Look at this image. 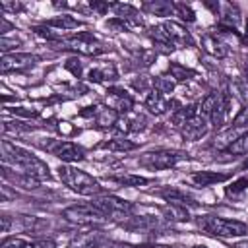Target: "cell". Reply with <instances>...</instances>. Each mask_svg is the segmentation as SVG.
<instances>
[{"instance_id":"277c9868","label":"cell","mask_w":248,"mask_h":248,"mask_svg":"<svg viewBox=\"0 0 248 248\" xmlns=\"http://www.w3.org/2000/svg\"><path fill=\"white\" fill-rule=\"evenodd\" d=\"M91 203L97 209H101L107 215V219L110 217V219H116V221H122V223H124V219L130 217V213L134 209V205L130 202L120 200V198L110 196V194H99L91 200Z\"/></svg>"},{"instance_id":"44dd1931","label":"cell","mask_w":248,"mask_h":248,"mask_svg":"<svg viewBox=\"0 0 248 248\" xmlns=\"http://www.w3.org/2000/svg\"><path fill=\"white\" fill-rule=\"evenodd\" d=\"M46 27H56V29H76V27H81V21H78L76 17L72 16H58V17H52V19H46L45 23Z\"/></svg>"},{"instance_id":"7c38bea8","label":"cell","mask_w":248,"mask_h":248,"mask_svg":"<svg viewBox=\"0 0 248 248\" xmlns=\"http://www.w3.org/2000/svg\"><path fill=\"white\" fill-rule=\"evenodd\" d=\"M105 236L101 231L91 229L85 232H78L76 236H72V240L66 244V248H99L103 244Z\"/></svg>"},{"instance_id":"d4e9b609","label":"cell","mask_w":248,"mask_h":248,"mask_svg":"<svg viewBox=\"0 0 248 248\" xmlns=\"http://www.w3.org/2000/svg\"><path fill=\"white\" fill-rule=\"evenodd\" d=\"M163 215L170 221H186L190 215H188V209L186 207H180V205H172V203H167L163 207Z\"/></svg>"},{"instance_id":"e575fe53","label":"cell","mask_w":248,"mask_h":248,"mask_svg":"<svg viewBox=\"0 0 248 248\" xmlns=\"http://www.w3.org/2000/svg\"><path fill=\"white\" fill-rule=\"evenodd\" d=\"M27 242H23L21 238H17V236H8V238H4V242H2V246L0 248H23Z\"/></svg>"},{"instance_id":"ffe728a7","label":"cell","mask_w":248,"mask_h":248,"mask_svg":"<svg viewBox=\"0 0 248 248\" xmlns=\"http://www.w3.org/2000/svg\"><path fill=\"white\" fill-rule=\"evenodd\" d=\"M95 120H97V124L101 128H110V126L118 124V112L114 108H110V107H101L97 110V114H95Z\"/></svg>"},{"instance_id":"5b68a950","label":"cell","mask_w":248,"mask_h":248,"mask_svg":"<svg viewBox=\"0 0 248 248\" xmlns=\"http://www.w3.org/2000/svg\"><path fill=\"white\" fill-rule=\"evenodd\" d=\"M62 217L76 225H99L107 221V215L93 203H76L62 211Z\"/></svg>"},{"instance_id":"603a6c76","label":"cell","mask_w":248,"mask_h":248,"mask_svg":"<svg viewBox=\"0 0 248 248\" xmlns=\"http://www.w3.org/2000/svg\"><path fill=\"white\" fill-rule=\"evenodd\" d=\"M110 93L118 99L116 101V105H114V110L120 114V112H130L132 110V107H134V101H132V97L126 93V91H120V89H110Z\"/></svg>"},{"instance_id":"30bf717a","label":"cell","mask_w":248,"mask_h":248,"mask_svg":"<svg viewBox=\"0 0 248 248\" xmlns=\"http://www.w3.org/2000/svg\"><path fill=\"white\" fill-rule=\"evenodd\" d=\"M207 130H209V120H207L203 114H200V112H198L194 118H190V120L180 128L184 140H188V141H198V140H202V138L207 134Z\"/></svg>"},{"instance_id":"f1b7e54d","label":"cell","mask_w":248,"mask_h":248,"mask_svg":"<svg viewBox=\"0 0 248 248\" xmlns=\"http://www.w3.org/2000/svg\"><path fill=\"white\" fill-rule=\"evenodd\" d=\"M153 85H155V89H157L159 93H163V95L174 91V79H170V78H167V76H159V78L153 81Z\"/></svg>"},{"instance_id":"ac0fdd59","label":"cell","mask_w":248,"mask_h":248,"mask_svg":"<svg viewBox=\"0 0 248 248\" xmlns=\"http://www.w3.org/2000/svg\"><path fill=\"white\" fill-rule=\"evenodd\" d=\"M229 174H223V172H213V170H198L196 174H192V182L196 186H211V184H217V182H223L227 180Z\"/></svg>"},{"instance_id":"ab89813d","label":"cell","mask_w":248,"mask_h":248,"mask_svg":"<svg viewBox=\"0 0 248 248\" xmlns=\"http://www.w3.org/2000/svg\"><path fill=\"white\" fill-rule=\"evenodd\" d=\"M244 39L248 41V19H246V31H244Z\"/></svg>"},{"instance_id":"83f0119b","label":"cell","mask_w":248,"mask_h":248,"mask_svg":"<svg viewBox=\"0 0 248 248\" xmlns=\"http://www.w3.org/2000/svg\"><path fill=\"white\" fill-rule=\"evenodd\" d=\"M169 72H170V78H174L176 81H184V79H188L190 76H194L192 70H188V68H184V66H180V64H176V62H172V64L169 66Z\"/></svg>"},{"instance_id":"52a82bcc","label":"cell","mask_w":248,"mask_h":248,"mask_svg":"<svg viewBox=\"0 0 248 248\" xmlns=\"http://www.w3.org/2000/svg\"><path fill=\"white\" fill-rule=\"evenodd\" d=\"M60 46L62 48H70V50H76V52H81V54H101L105 50V46L101 43H97L93 39V35H87V33H81L78 37H72V39H66V41H60Z\"/></svg>"},{"instance_id":"9c48e42d","label":"cell","mask_w":248,"mask_h":248,"mask_svg":"<svg viewBox=\"0 0 248 248\" xmlns=\"http://www.w3.org/2000/svg\"><path fill=\"white\" fill-rule=\"evenodd\" d=\"M161 25H163V29L169 37V43L172 46H192L194 45V39L184 25H180L176 21H165Z\"/></svg>"},{"instance_id":"4fadbf2b","label":"cell","mask_w":248,"mask_h":248,"mask_svg":"<svg viewBox=\"0 0 248 248\" xmlns=\"http://www.w3.org/2000/svg\"><path fill=\"white\" fill-rule=\"evenodd\" d=\"M202 46H203V50H205L207 54H211V56H215V58H225V56L229 54L227 45H225L217 35H211V33H207V35L202 37Z\"/></svg>"},{"instance_id":"8992f818","label":"cell","mask_w":248,"mask_h":248,"mask_svg":"<svg viewBox=\"0 0 248 248\" xmlns=\"http://www.w3.org/2000/svg\"><path fill=\"white\" fill-rule=\"evenodd\" d=\"M186 155L182 151H170V149H157V151H147L140 157V165L149 169V170H165L174 167L178 161H182Z\"/></svg>"},{"instance_id":"f546056e","label":"cell","mask_w":248,"mask_h":248,"mask_svg":"<svg viewBox=\"0 0 248 248\" xmlns=\"http://www.w3.org/2000/svg\"><path fill=\"white\" fill-rule=\"evenodd\" d=\"M124 130H130V132H138V130H143L145 128V116L143 114H134L132 118H126L124 120Z\"/></svg>"},{"instance_id":"b9f144b4","label":"cell","mask_w":248,"mask_h":248,"mask_svg":"<svg viewBox=\"0 0 248 248\" xmlns=\"http://www.w3.org/2000/svg\"><path fill=\"white\" fill-rule=\"evenodd\" d=\"M192 248H207V246H203V244H196V246H192Z\"/></svg>"},{"instance_id":"74e56055","label":"cell","mask_w":248,"mask_h":248,"mask_svg":"<svg viewBox=\"0 0 248 248\" xmlns=\"http://www.w3.org/2000/svg\"><path fill=\"white\" fill-rule=\"evenodd\" d=\"M232 248H248V240H242V242H236Z\"/></svg>"},{"instance_id":"3957f363","label":"cell","mask_w":248,"mask_h":248,"mask_svg":"<svg viewBox=\"0 0 248 248\" xmlns=\"http://www.w3.org/2000/svg\"><path fill=\"white\" fill-rule=\"evenodd\" d=\"M200 227L213 234V236H221V238H231V236H244L248 232V225L242 221H234V219H225V217H217V215H205L200 219Z\"/></svg>"},{"instance_id":"6da1fadb","label":"cell","mask_w":248,"mask_h":248,"mask_svg":"<svg viewBox=\"0 0 248 248\" xmlns=\"http://www.w3.org/2000/svg\"><path fill=\"white\" fill-rule=\"evenodd\" d=\"M2 149H4V157L10 159L14 165H17L23 170V174H27V176H31L35 180H48L50 178L48 167L39 157L29 153L27 149L17 147V145H14L10 141H2Z\"/></svg>"},{"instance_id":"9a60e30c","label":"cell","mask_w":248,"mask_h":248,"mask_svg":"<svg viewBox=\"0 0 248 248\" xmlns=\"http://www.w3.org/2000/svg\"><path fill=\"white\" fill-rule=\"evenodd\" d=\"M170 103L165 99L163 93H159L157 89L149 91V95L145 97V108L151 112V114H165L169 110Z\"/></svg>"},{"instance_id":"836d02e7","label":"cell","mask_w":248,"mask_h":248,"mask_svg":"<svg viewBox=\"0 0 248 248\" xmlns=\"http://www.w3.org/2000/svg\"><path fill=\"white\" fill-rule=\"evenodd\" d=\"M248 124V105H244L242 108H240V112L234 116V120H232V126L236 128V126H246Z\"/></svg>"},{"instance_id":"2e32d148","label":"cell","mask_w":248,"mask_h":248,"mask_svg":"<svg viewBox=\"0 0 248 248\" xmlns=\"http://www.w3.org/2000/svg\"><path fill=\"white\" fill-rule=\"evenodd\" d=\"M227 112H229V99H227L225 93H219L217 105H215V108H213L211 114H209V124H213V128H221V126L225 124Z\"/></svg>"},{"instance_id":"60d3db41","label":"cell","mask_w":248,"mask_h":248,"mask_svg":"<svg viewBox=\"0 0 248 248\" xmlns=\"http://www.w3.org/2000/svg\"><path fill=\"white\" fill-rule=\"evenodd\" d=\"M145 248H169V246H145Z\"/></svg>"},{"instance_id":"8fae6325","label":"cell","mask_w":248,"mask_h":248,"mask_svg":"<svg viewBox=\"0 0 248 248\" xmlns=\"http://www.w3.org/2000/svg\"><path fill=\"white\" fill-rule=\"evenodd\" d=\"M39 58L33 54H21V52H12V54H4L2 56V64L0 70L2 74H8L12 70H25L29 66H33Z\"/></svg>"},{"instance_id":"7bdbcfd3","label":"cell","mask_w":248,"mask_h":248,"mask_svg":"<svg viewBox=\"0 0 248 248\" xmlns=\"http://www.w3.org/2000/svg\"><path fill=\"white\" fill-rule=\"evenodd\" d=\"M246 81H248V62H246Z\"/></svg>"},{"instance_id":"1f68e13d","label":"cell","mask_w":248,"mask_h":248,"mask_svg":"<svg viewBox=\"0 0 248 248\" xmlns=\"http://www.w3.org/2000/svg\"><path fill=\"white\" fill-rule=\"evenodd\" d=\"M174 12H176V16H180V19H184V21H194V19H196L192 8L186 6V4H180V2L174 4Z\"/></svg>"},{"instance_id":"e0dca14e","label":"cell","mask_w":248,"mask_h":248,"mask_svg":"<svg viewBox=\"0 0 248 248\" xmlns=\"http://www.w3.org/2000/svg\"><path fill=\"white\" fill-rule=\"evenodd\" d=\"M143 12L151 14V16H176L174 12V4L167 2V0H151V2H143L141 6Z\"/></svg>"},{"instance_id":"4316f807","label":"cell","mask_w":248,"mask_h":248,"mask_svg":"<svg viewBox=\"0 0 248 248\" xmlns=\"http://www.w3.org/2000/svg\"><path fill=\"white\" fill-rule=\"evenodd\" d=\"M112 182H118L122 186H140V184H147L149 180L143 176H132V174H124V176H110Z\"/></svg>"},{"instance_id":"5bb4252c","label":"cell","mask_w":248,"mask_h":248,"mask_svg":"<svg viewBox=\"0 0 248 248\" xmlns=\"http://www.w3.org/2000/svg\"><path fill=\"white\" fill-rule=\"evenodd\" d=\"M161 198L167 202V203H172V205H180V207H196L198 203L182 190L178 188H167L161 192Z\"/></svg>"},{"instance_id":"f35d334b","label":"cell","mask_w":248,"mask_h":248,"mask_svg":"<svg viewBox=\"0 0 248 248\" xmlns=\"http://www.w3.org/2000/svg\"><path fill=\"white\" fill-rule=\"evenodd\" d=\"M112 248H136V246H130V244H114Z\"/></svg>"},{"instance_id":"7a4b0ae2","label":"cell","mask_w":248,"mask_h":248,"mask_svg":"<svg viewBox=\"0 0 248 248\" xmlns=\"http://www.w3.org/2000/svg\"><path fill=\"white\" fill-rule=\"evenodd\" d=\"M58 178L62 180L64 186H68L72 192L79 196H99L103 186L85 170H79L78 167L72 165H60L58 167Z\"/></svg>"},{"instance_id":"d590c367","label":"cell","mask_w":248,"mask_h":248,"mask_svg":"<svg viewBox=\"0 0 248 248\" xmlns=\"http://www.w3.org/2000/svg\"><path fill=\"white\" fill-rule=\"evenodd\" d=\"M0 8L12 10V12H19V10H21V6H19V4H14V2H0Z\"/></svg>"},{"instance_id":"ba28073f","label":"cell","mask_w":248,"mask_h":248,"mask_svg":"<svg viewBox=\"0 0 248 248\" xmlns=\"http://www.w3.org/2000/svg\"><path fill=\"white\" fill-rule=\"evenodd\" d=\"M48 151L66 163H76L85 157V151L72 141H54L52 145H48Z\"/></svg>"},{"instance_id":"d6986e66","label":"cell","mask_w":248,"mask_h":248,"mask_svg":"<svg viewBox=\"0 0 248 248\" xmlns=\"http://www.w3.org/2000/svg\"><path fill=\"white\" fill-rule=\"evenodd\" d=\"M116 78H118V74H116V68L112 64H105V66L93 68L89 72V79L91 81H114Z\"/></svg>"},{"instance_id":"4dcf8cb0","label":"cell","mask_w":248,"mask_h":248,"mask_svg":"<svg viewBox=\"0 0 248 248\" xmlns=\"http://www.w3.org/2000/svg\"><path fill=\"white\" fill-rule=\"evenodd\" d=\"M246 186H248V178H238V180H234L231 186H227V196H231V198H234V196H238L240 192H244L246 190Z\"/></svg>"},{"instance_id":"484cf974","label":"cell","mask_w":248,"mask_h":248,"mask_svg":"<svg viewBox=\"0 0 248 248\" xmlns=\"http://www.w3.org/2000/svg\"><path fill=\"white\" fill-rule=\"evenodd\" d=\"M229 153L232 155H246L248 153V130L244 134H240L234 141H231V145L227 147Z\"/></svg>"},{"instance_id":"8d00e7d4","label":"cell","mask_w":248,"mask_h":248,"mask_svg":"<svg viewBox=\"0 0 248 248\" xmlns=\"http://www.w3.org/2000/svg\"><path fill=\"white\" fill-rule=\"evenodd\" d=\"M0 219H2V232H8V229H10V217L8 215H2Z\"/></svg>"},{"instance_id":"d6a6232c","label":"cell","mask_w":248,"mask_h":248,"mask_svg":"<svg viewBox=\"0 0 248 248\" xmlns=\"http://www.w3.org/2000/svg\"><path fill=\"white\" fill-rule=\"evenodd\" d=\"M23 248H56V242L52 238H39V240L27 242Z\"/></svg>"},{"instance_id":"cb8c5ba5","label":"cell","mask_w":248,"mask_h":248,"mask_svg":"<svg viewBox=\"0 0 248 248\" xmlns=\"http://www.w3.org/2000/svg\"><path fill=\"white\" fill-rule=\"evenodd\" d=\"M103 147H105V149H110V151H132V149H136L138 145H136L134 141L126 140V138H114V140L105 141Z\"/></svg>"},{"instance_id":"7402d4cb","label":"cell","mask_w":248,"mask_h":248,"mask_svg":"<svg viewBox=\"0 0 248 248\" xmlns=\"http://www.w3.org/2000/svg\"><path fill=\"white\" fill-rule=\"evenodd\" d=\"M223 8H225V12H223V16H221V25H223V27H229V29H234L236 23L240 21V12H238V8L232 6V4H225Z\"/></svg>"}]
</instances>
